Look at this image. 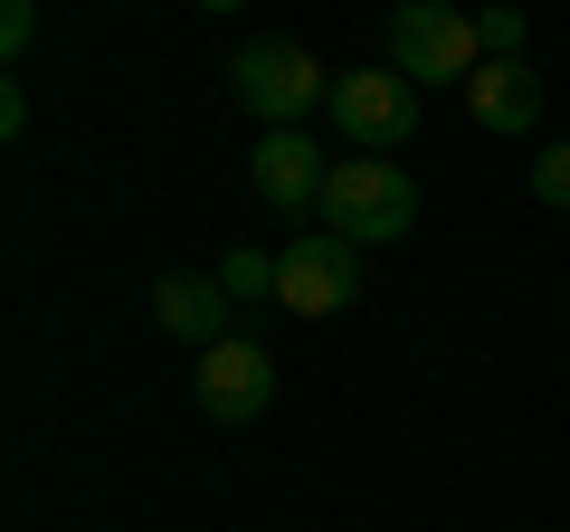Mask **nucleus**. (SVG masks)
I'll return each instance as SVG.
<instances>
[{"instance_id": "f257e3e1", "label": "nucleus", "mask_w": 570, "mask_h": 532, "mask_svg": "<svg viewBox=\"0 0 570 532\" xmlns=\"http://www.w3.org/2000/svg\"><path fill=\"white\" fill-rule=\"evenodd\" d=\"M314 219H324L333 238H352V247H390V238L419 228V181H409L390 152H343Z\"/></svg>"}, {"instance_id": "1a4fd4ad", "label": "nucleus", "mask_w": 570, "mask_h": 532, "mask_svg": "<svg viewBox=\"0 0 570 532\" xmlns=\"http://www.w3.org/2000/svg\"><path fill=\"white\" fill-rule=\"evenodd\" d=\"M466 105H475L485 134H532V124H542V77H532L523 58H485L475 86H466Z\"/></svg>"}, {"instance_id": "f8f14e48", "label": "nucleus", "mask_w": 570, "mask_h": 532, "mask_svg": "<svg viewBox=\"0 0 570 532\" xmlns=\"http://www.w3.org/2000/svg\"><path fill=\"white\" fill-rule=\"evenodd\" d=\"M475 48L485 58H523V10H475Z\"/></svg>"}, {"instance_id": "9b49d317", "label": "nucleus", "mask_w": 570, "mask_h": 532, "mask_svg": "<svg viewBox=\"0 0 570 532\" xmlns=\"http://www.w3.org/2000/svg\"><path fill=\"white\" fill-rule=\"evenodd\" d=\"M532 200H542V209H570V144L532 152Z\"/></svg>"}, {"instance_id": "7ed1b4c3", "label": "nucleus", "mask_w": 570, "mask_h": 532, "mask_svg": "<svg viewBox=\"0 0 570 532\" xmlns=\"http://www.w3.org/2000/svg\"><path fill=\"white\" fill-rule=\"evenodd\" d=\"M390 67L409 86H475L485 48H475V10H448V0H400L390 10Z\"/></svg>"}, {"instance_id": "ddd939ff", "label": "nucleus", "mask_w": 570, "mask_h": 532, "mask_svg": "<svg viewBox=\"0 0 570 532\" xmlns=\"http://www.w3.org/2000/svg\"><path fill=\"white\" fill-rule=\"evenodd\" d=\"M29 39H39V10H29V0H10V10H0V58H20Z\"/></svg>"}, {"instance_id": "0eeeda50", "label": "nucleus", "mask_w": 570, "mask_h": 532, "mask_svg": "<svg viewBox=\"0 0 570 532\" xmlns=\"http://www.w3.org/2000/svg\"><path fill=\"white\" fill-rule=\"evenodd\" d=\"M247 181H257V200L266 209H324V181H333V162L305 144V134H257V152H247Z\"/></svg>"}, {"instance_id": "20e7f679", "label": "nucleus", "mask_w": 570, "mask_h": 532, "mask_svg": "<svg viewBox=\"0 0 570 532\" xmlns=\"http://www.w3.org/2000/svg\"><path fill=\"white\" fill-rule=\"evenodd\" d=\"M324 115L343 124V144L352 152H390L419 134V86L400 77V67H352V77H333Z\"/></svg>"}, {"instance_id": "9d476101", "label": "nucleus", "mask_w": 570, "mask_h": 532, "mask_svg": "<svg viewBox=\"0 0 570 532\" xmlns=\"http://www.w3.org/2000/svg\"><path fill=\"white\" fill-rule=\"evenodd\" d=\"M219 286H228V305H257V295H276V257L228 247V257H219Z\"/></svg>"}, {"instance_id": "423d86ee", "label": "nucleus", "mask_w": 570, "mask_h": 532, "mask_svg": "<svg viewBox=\"0 0 570 532\" xmlns=\"http://www.w3.org/2000/svg\"><path fill=\"white\" fill-rule=\"evenodd\" d=\"M190 390H200V410L219 418V428H247V418H266V400H276V362H266L257 333H228V343L200 352Z\"/></svg>"}, {"instance_id": "39448f33", "label": "nucleus", "mask_w": 570, "mask_h": 532, "mask_svg": "<svg viewBox=\"0 0 570 532\" xmlns=\"http://www.w3.org/2000/svg\"><path fill=\"white\" fill-rule=\"evenodd\" d=\"M362 295V247L333 238V228H305V238H285L276 257V305L285 314H343Z\"/></svg>"}, {"instance_id": "6e6552de", "label": "nucleus", "mask_w": 570, "mask_h": 532, "mask_svg": "<svg viewBox=\"0 0 570 532\" xmlns=\"http://www.w3.org/2000/svg\"><path fill=\"white\" fill-rule=\"evenodd\" d=\"M228 314H238V305H228V286H219V276H163V286H153V324H163V333H181V343H200V352L238 333Z\"/></svg>"}, {"instance_id": "f03ea898", "label": "nucleus", "mask_w": 570, "mask_h": 532, "mask_svg": "<svg viewBox=\"0 0 570 532\" xmlns=\"http://www.w3.org/2000/svg\"><path fill=\"white\" fill-rule=\"evenodd\" d=\"M228 96H238L266 134H305V115L333 96V77L295 39H247L238 58H228Z\"/></svg>"}]
</instances>
